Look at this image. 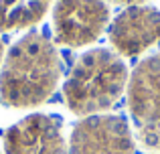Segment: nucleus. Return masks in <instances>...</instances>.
Here are the masks:
<instances>
[{
	"label": "nucleus",
	"mask_w": 160,
	"mask_h": 154,
	"mask_svg": "<svg viewBox=\"0 0 160 154\" xmlns=\"http://www.w3.org/2000/svg\"><path fill=\"white\" fill-rule=\"evenodd\" d=\"M61 77V57L43 32H28L4 57L0 97L12 107H32L53 95Z\"/></svg>",
	"instance_id": "obj_1"
},
{
	"label": "nucleus",
	"mask_w": 160,
	"mask_h": 154,
	"mask_svg": "<svg viewBox=\"0 0 160 154\" xmlns=\"http://www.w3.org/2000/svg\"><path fill=\"white\" fill-rule=\"evenodd\" d=\"M49 6L51 0H0V32L37 24Z\"/></svg>",
	"instance_id": "obj_8"
},
{
	"label": "nucleus",
	"mask_w": 160,
	"mask_h": 154,
	"mask_svg": "<svg viewBox=\"0 0 160 154\" xmlns=\"http://www.w3.org/2000/svg\"><path fill=\"white\" fill-rule=\"evenodd\" d=\"M128 81V67L118 53L108 49L87 51L75 61L63 85L65 103L77 116L102 114L122 97Z\"/></svg>",
	"instance_id": "obj_2"
},
{
	"label": "nucleus",
	"mask_w": 160,
	"mask_h": 154,
	"mask_svg": "<svg viewBox=\"0 0 160 154\" xmlns=\"http://www.w3.org/2000/svg\"><path fill=\"white\" fill-rule=\"evenodd\" d=\"M112 2H118V4H132V6H138L140 2H146V0H112Z\"/></svg>",
	"instance_id": "obj_10"
},
{
	"label": "nucleus",
	"mask_w": 160,
	"mask_h": 154,
	"mask_svg": "<svg viewBox=\"0 0 160 154\" xmlns=\"http://www.w3.org/2000/svg\"><path fill=\"white\" fill-rule=\"evenodd\" d=\"M2 51L4 49H2V41H0V61H2Z\"/></svg>",
	"instance_id": "obj_11"
},
{
	"label": "nucleus",
	"mask_w": 160,
	"mask_h": 154,
	"mask_svg": "<svg viewBox=\"0 0 160 154\" xmlns=\"http://www.w3.org/2000/svg\"><path fill=\"white\" fill-rule=\"evenodd\" d=\"M6 154H67L59 122L45 114H32L16 122L4 134Z\"/></svg>",
	"instance_id": "obj_6"
},
{
	"label": "nucleus",
	"mask_w": 160,
	"mask_h": 154,
	"mask_svg": "<svg viewBox=\"0 0 160 154\" xmlns=\"http://www.w3.org/2000/svg\"><path fill=\"white\" fill-rule=\"evenodd\" d=\"M71 154H134L128 122L109 114L83 118L71 134Z\"/></svg>",
	"instance_id": "obj_4"
},
{
	"label": "nucleus",
	"mask_w": 160,
	"mask_h": 154,
	"mask_svg": "<svg viewBox=\"0 0 160 154\" xmlns=\"http://www.w3.org/2000/svg\"><path fill=\"white\" fill-rule=\"evenodd\" d=\"M140 140L144 142V146L152 148V150H160V124L144 128L140 132Z\"/></svg>",
	"instance_id": "obj_9"
},
{
	"label": "nucleus",
	"mask_w": 160,
	"mask_h": 154,
	"mask_svg": "<svg viewBox=\"0 0 160 154\" xmlns=\"http://www.w3.org/2000/svg\"><path fill=\"white\" fill-rule=\"evenodd\" d=\"M160 41V10L154 6H130L113 18L109 43L120 55H140Z\"/></svg>",
	"instance_id": "obj_5"
},
{
	"label": "nucleus",
	"mask_w": 160,
	"mask_h": 154,
	"mask_svg": "<svg viewBox=\"0 0 160 154\" xmlns=\"http://www.w3.org/2000/svg\"><path fill=\"white\" fill-rule=\"evenodd\" d=\"M109 8L103 0H57L53 28L57 43L67 47L89 45L103 32Z\"/></svg>",
	"instance_id": "obj_3"
},
{
	"label": "nucleus",
	"mask_w": 160,
	"mask_h": 154,
	"mask_svg": "<svg viewBox=\"0 0 160 154\" xmlns=\"http://www.w3.org/2000/svg\"><path fill=\"white\" fill-rule=\"evenodd\" d=\"M128 107L142 130L160 124V53L146 57L130 75Z\"/></svg>",
	"instance_id": "obj_7"
}]
</instances>
